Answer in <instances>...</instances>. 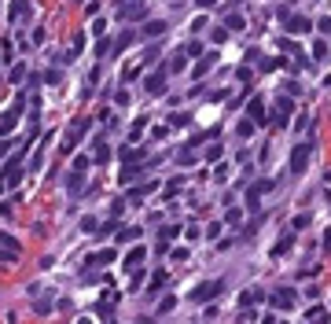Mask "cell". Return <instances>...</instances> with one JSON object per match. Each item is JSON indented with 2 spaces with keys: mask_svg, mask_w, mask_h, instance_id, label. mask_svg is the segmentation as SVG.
<instances>
[{
  "mask_svg": "<svg viewBox=\"0 0 331 324\" xmlns=\"http://www.w3.org/2000/svg\"><path fill=\"white\" fill-rule=\"evenodd\" d=\"M133 37H136V34H133V30H125V34H122L118 41H110V44H114V48H118V52H125V48H129V44H133Z\"/></svg>",
  "mask_w": 331,
  "mask_h": 324,
  "instance_id": "83f0119b",
  "label": "cell"
},
{
  "mask_svg": "<svg viewBox=\"0 0 331 324\" xmlns=\"http://www.w3.org/2000/svg\"><path fill=\"white\" fill-rule=\"evenodd\" d=\"M177 166H180V169H188V166H195V151H192V148H184L180 155H177Z\"/></svg>",
  "mask_w": 331,
  "mask_h": 324,
  "instance_id": "4316f807",
  "label": "cell"
},
{
  "mask_svg": "<svg viewBox=\"0 0 331 324\" xmlns=\"http://www.w3.org/2000/svg\"><path fill=\"white\" fill-rule=\"evenodd\" d=\"M140 240V228H125V232H118V243H133Z\"/></svg>",
  "mask_w": 331,
  "mask_h": 324,
  "instance_id": "d590c367",
  "label": "cell"
},
{
  "mask_svg": "<svg viewBox=\"0 0 331 324\" xmlns=\"http://www.w3.org/2000/svg\"><path fill=\"white\" fill-rule=\"evenodd\" d=\"M144 258H147V251H144V247H133V251L122 258V269H125V273H133V269H140V266H144Z\"/></svg>",
  "mask_w": 331,
  "mask_h": 324,
  "instance_id": "30bf717a",
  "label": "cell"
},
{
  "mask_svg": "<svg viewBox=\"0 0 331 324\" xmlns=\"http://www.w3.org/2000/svg\"><path fill=\"white\" fill-rule=\"evenodd\" d=\"M144 126H147V122H144V118H136V122H133V133H129V140H140V133H144Z\"/></svg>",
  "mask_w": 331,
  "mask_h": 324,
  "instance_id": "60d3db41",
  "label": "cell"
},
{
  "mask_svg": "<svg viewBox=\"0 0 331 324\" xmlns=\"http://www.w3.org/2000/svg\"><path fill=\"white\" fill-rule=\"evenodd\" d=\"M221 155H225V148H221V144H217V140H214V144H210V148H206V162H217V159H221Z\"/></svg>",
  "mask_w": 331,
  "mask_h": 324,
  "instance_id": "836d02e7",
  "label": "cell"
},
{
  "mask_svg": "<svg viewBox=\"0 0 331 324\" xmlns=\"http://www.w3.org/2000/svg\"><path fill=\"white\" fill-rule=\"evenodd\" d=\"M34 313H52V302H48V299H41V302L34 306Z\"/></svg>",
  "mask_w": 331,
  "mask_h": 324,
  "instance_id": "681fc988",
  "label": "cell"
},
{
  "mask_svg": "<svg viewBox=\"0 0 331 324\" xmlns=\"http://www.w3.org/2000/svg\"><path fill=\"white\" fill-rule=\"evenodd\" d=\"M320 317H327L324 306H309V310H306V320H320Z\"/></svg>",
  "mask_w": 331,
  "mask_h": 324,
  "instance_id": "74e56055",
  "label": "cell"
},
{
  "mask_svg": "<svg viewBox=\"0 0 331 324\" xmlns=\"http://www.w3.org/2000/svg\"><path fill=\"white\" fill-rule=\"evenodd\" d=\"M159 188V181H144V184H133L129 188V203H144V199Z\"/></svg>",
  "mask_w": 331,
  "mask_h": 324,
  "instance_id": "7c38bea8",
  "label": "cell"
},
{
  "mask_svg": "<svg viewBox=\"0 0 331 324\" xmlns=\"http://www.w3.org/2000/svg\"><path fill=\"white\" fill-rule=\"evenodd\" d=\"M184 67H188V55L180 52V55H173V59H169V63H166V74H180Z\"/></svg>",
  "mask_w": 331,
  "mask_h": 324,
  "instance_id": "ffe728a7",
  "label": "cell"
},
{
  "mask_svg": "<svg viewBox=\"0 0 331 324\" xmlns=\"http://www.w3.org/2000/svg\"><path fill=\"white\" fill-rule=\"evenodd\" d=\"M177 232H180V225H166V228H162V240H173Z\"/></svg>",
  "mask_w": 331,
  "mask_h": 324,
  "instance_id": "f5cc1de1",
  "label": "cell"
},
{
  "mask_svg": "<svg viewBox=\"0 0 331 324\" xmlns=\"http://www.w3.org/2000/svg\"><path fill=\"white\" fill-rule=\"evenodd\" d=\"M11 148H15V136H0V159H4Z\"/></svg>",
  "mask_w": 331,
  "mask_h": 324,
  "instance_id": "ab89813d",
  "label": "cell"
},
{
  "mask_svg": "<svg viewBox=\"0 0 331 324\" xmlns=\"http://www.w3.org/2000/svg\"><path fill=\"white\" fill-rule=\"evenodd\" d=\"M283 30H287V34H309L313 22L306 19V15H287V19H283Z\"/></svg>",
  "mask_w": 331,
  "mask_h": 324,
  "instance_id": "9c48e42d",
  "label": "cell"
},
{
  "mask_svg": "<svg viewBox=\"0 0 331 324\" xmlns=\"http://www.w3.org/2000/svg\"><path fill=\"white\" fill-rule=\"evenodd\" d=\"M269 299V306H276V310H294V287H276Z\"/></svg>",
  "mask_w": 331,
  "mask_h": 324,
  "instance_id": "8992f818",
  "label": "cell"
},
{
  "mask_svg": "<svg viewBox=\"0 0 331 324\" xmlns=\"http://www.w3.org/2000/svg\"><path fill=\"white\" fill-rule=\"evenodd\" d=\"M8 78H11L15 85H19V81L26 78V67H22V63H15V67H11V74H8Z\"/></svg>",
  "mask_w": 331,
  "mask_h": 324,
  "instance_id": "f35d334b",
  "label": "cell"
},
{
  "mask_svg": "<svg viewBox=\"0 0 331 324\" xmlns=\"http://www.w3.org/2000/svg\"><path fill=\"white\" fill-rule=\"evenodd\" d=\"M309 155H313V140L298 144V148L291 151V173H294V177H298V173H306V166H309Z\"/></svg>",
  "mask_w": 331,
  "mask_h": 324,
  "instance_id": "6da1fadb",
  "label": "cell"
},
{
  "mask_svg": "<svg viewBox=\"0 0 331 324\" xmlns=\"http://www.w3.org/2000/svg\"><path fill=\"white\" fill-rule=\"evenodd\" d=\"M169 254H173V261H188V247H173Z\"/></svg>",
  "mask_w": 331,
  "mask_h": 324,
  "instance_id": "bcb514c9",
  "label": "cell"
},
{
  "mask_svg": "<svg viewBox=\"0 0 331 324\" xmlns=\"http://www.w3.org/2000/svg\"><path fill=\"white\" fill-rule=\"evenodd\" d=\"M85 129H88V122H77V126H74V133H70L67 140L59 144V151H63V155H70V151L77 148V140H81V136H85Z\"/></svg>",
  "mask_w": 331,
  "mask_h": 324,
  "instance_id": "8fae6325",
  "label": "cell"
},
{
  "mask_svg": "<svg viewBox=\"0 0 331 324\" xmlns=\"http://www.w3.org/2000/svg\"><path fill=\"white\" fill-rule=\"evenodd\" d=\"M166 136H169V126H155L151 129V140H166Z\"/></svg>",
  "mask_w": 331,
  "mask_h": 324,
  "instance_id": "7bdbcfd3",
  "label": "cell"
},
{
  "mask_svg": "<svg viewBox=\"0 0 331 324\" xmlns=\"http://www.w3.org/2000/svg\"><path fill=\"white\" fill-rule=\"evenodd\" d=\"M144 34H147V37H162V34H166V22H162V19L147 22V26H144Z\"/></svg>",
  "mask_w": 331,
  "mask_h": 324,
  "instance_id": "d4e9b609",
  "label": "cell"
},
{
  "mask_svg": "<svg viewBox=\"0 0 331 324\" xmlns=\"http://www.w3.org/2000/svg\"><path fill=\"white\" fill-rule=\"evenodd\" d=\"M265 299V291L261 287H250V291H243L239 295V306H254V302H261Z\"/></svg>",
  "mask_w": 331,
  "mask_h": 324,
  "instance_id": "e0dca14e",
  "label": "cell"
},
{
  "mask_svg": "<svg viewBox=\"0 0 331 324\" xmlns=\"http://www.w3.org/2000/svg\"><path fill=\"white\" fill-rule=\"evenodd\" d=\"M110 261H114V251H100V254H92V258L85 261V266L92 269V266H110Z\"/></svg>",
  "mask_w": 331,
  "mask_h": 324,
  "instance_id": "d6986e66",
  "label": "cell"
},
{
  "mask_svg": "<svg viewBox=\"0 0 331 324\" xmlns=\"http://www.w3.org/2000/svg\"><path fill=\"white\" fill-rule=\"evenodd\" d=\"M210 41H214V44H225V41H228V30H221V26H217L214 34H210Z\"/></svg>",
  "mask_w": 331,
  "mask_h": 324,
  "instance_id": "b9f144b4",
  "label": "cell"
},
{
  "mask_svg": "<svg viewBox=\"0 0 331 324\" xmlns=\"http://www.w3.org/2000/svg\"><path fill=\"white\" fill-rule=\"evenodd\" d=\"M210 70H214V55H206V59H199V67H195V74H192V78H206Z\"/></svg>",
  "mask_w": 331,
  "mask_h": 324,
  "instance_id": "cb8c5ba5",
  "label": "cell"
},
{
  "mask_svg": "<svg viewBox=\"0 0 331 324\" xmlns=\"http://www.w3.org/2000/svg\"><path fill=\"white\" fill-rule=\"evenodd\" d=\"M107 52H110V41L100 37V41H96V55H107Z\"/></svg>",
  "mask_w": 331,
  "mask_h": 324,
  "instance_id": "7dc6e473",
  "label": "cell"
},
{
  "mask_svg": "<svg viewBox=\"0 0 331 324\" xmlns=\"http://www.w3.org/2000/svg\"><path fill=\"white\" fill-rule=\"evenodd\" d=\"M0 247H8V254H19V240H15V236H4V232H0Z\"/></svg>",
  "mask_w": 331,
  "mask_h": 324,
  "instance_id": "f546056e",
  "label": "cell"
},
{
  "mask_svg": "<svg viewBox=\"0 0 331 324\" xmlns=\"http://www.w3.org/2000/svg\"><path fill=\"white\" fill-rule=\"evenodd\" d=\"M291 247H294V232H287V236H280V240H276V247H273L269 254H273V258H283V254L291 251Z\"/></svg>",
  "mask_w": 331,
  "mask_h": 324,
  "instance_id": "2e32d148",
  "label": "cell"
},
{
  "mask_svg": "<svg viewBox=\"0 0 331 324\" xmlns=\"http://www.w3.org/2000/svg\"><path fill=\"white\" fill-rule=\"evenodd\" d=\"M140 159H144V151H125V155H122L125 166H129V162H140Z\"/></svg>",
  "mask_w": 331,
  "mask_h": 324,
  "instance_id": "ee69618b",
  "label": "cell"
},
{
  "mask_svg": "<svg viewBox=\"0 0 331 324\" xmlns=\"http://www.w3.org/2000/svg\"><path fill=\"white\" fill-rule=\"evenodd\" d=\"M166 280H169V273H166V269L151 273V284H147V299H155V295H159V291L166 287Z\"/></svg>",
  "mask_w": 331,
  "mask_h": 324,
  "instance_id": "5bb4252c",
  "label": "cell"
},
{
  "mask_svg": "<svg viewBox=\"0 0 331 324\" xmlns=\"http://www.w3.org/2000/svg\"><path fill=\"white\" fill-rule=\"evenodd\" d=\"M96 310H100V317H103V320H110V317H114V306H110V299H103V302L96 306Z\"/></svg>",
  "mask_w": 331,
  "mask_h": 324,
  "instance_id": "8d00e7d4",
  "label": "cell"
},
{
  "mask_svg": "<svg viewBox=\"0 0 331 324\" xmlns=\"http://www.w3.org/2000/svg\"><path fill=\"white\" fill-rule=\"evenodd\" d=\"M247 118L254 122V126H265V122H269V114H265V100H261V96H254V100L247 103Z\"/></svg>",
  "mask_w": 331,
  "mask_h": 324,
  "instance_id": "52a82bcc",
  "label": "cell"
},
{
  "mask_svg": "<svg viewBox=\"0 0 331 324\" xmlns=\"http://www.w3.org/2000/svg\"><path fill=\"white\" fill-rule=\"evenodd\" d=\"M96 228H100L96 218H85V221H81V232H96Z\"/></svg>",
  "mask_w": 331,
  "mask_h": 324,
  "instance_id": "f907efd6",
  "label": "cell"
},
{
  "mask_svg": "<svg viewBox=\"0 0 331 324\" xmlns=\"http://www.w3.org/2000/svg\"><path fill=\"white\" fill-rule=\"evenodd\" d=\"M265 192H273V177H269V181H258V184H250V188H247V207H250V210H258V207H261V199H265Z\"/></svg>",
  "mask_w": 331,
  "mask_h": 324,
  "instance_id": "5b68a950",
  "label": "cell"
},
{
  "mask_svg": "<svg viewBox=\"0 0 331 324\" xmlns=\"http://www.w3.org/2000/svg\"><path fill=\"white\" fill-rule=\"evenodd\" d=\"M239 4H243V0H239Z\"/></svg>",
  "mask_w": 331,
  "mask_h": 324,
  "instance_id": "6f0895ef",
  "label": "cell"
},
{
  "mask_svg": "<svg viewBox=\"0 0 331 324\" xmlns=\"http://www.w3.org/2000/svg\"><path fill=\"white\" fill-rule=\"evenodd\" d=\"M291 114H294V100H291V96H280V100H276V111H273V126L283 129V126L291 122Z\"/></svg>",
  "mask_w": 331,
  "mask_h": 324,
  "instance_id": "7a4b0ae2",
  "label": "cell"
},
{
  "mask_svg": "<svg viewBox=\"0 0 331 324\" xmlns=\"http://www.w3.org/2000/svg\"><path fill=\"white\" fill-rule=\"evenodd\" d=\"M26 11H29V0H15V4H11V15H8V19H11V22H19L22 15H26Z\"/></svg>",
  "mask_w": 331,
  "mask_h": 324,
  "instance_id": "7402d4cb",
  "label": "cell"
},
{
  "mask_svg": "<svg viewBox=\"0 0 331 324\" xmlns=\"http://www.w3.org/2000/svg\"><path fill=\"white\" fill-rule=\"evenodd\" d=\"M92 155H96V162H110V148H107L103 136H100L96 144H92Z\"/></svg>",
  "mask_w": 331,
  "mask_h": 324,
  "instance_id": "ac0fdd59",
  "label": "cell"
},
{
  "mask_svg": "<svg viewBox=\"0 0 331 324\" xmlns=\"http://www.w3.org/2000/svg\"><path fill=\"white\" fill-rule=\"evenodd\" d=\"M81 188H85V169H70V173H67V192L81 195Z\"/></svg>",
  "mask_w": 331,
  "mask_h": 324,
  "instance_id": "4fadbf2b",
  "label": "cell"
},
{
  "mask_svg": "<svg viewBox=\"0 0 331 324\" xmlns=\"http://www.w3.org/2000/svg\"><path fill=\"white\" fill-rule=\"evenodd\" d=\"M144 89H147V96H162V92H166V67L155 70L151 78L144 81Z\"/></svg>",
  "mask_w": 331,
  "mask_h": 324,
  "instance_id": "ba28073f",
  "label": "cell"
},
{
  "mask_svg": "<svg viewBox=\"0 0 331 324\" xmlns=\"http://www.w3.org/2000/svg\"><path fill=\"white\" fill-rule=\"evenodd\" d=\"M184 55H188V59H199V55H202V41H188Z\"/></svg>",
  "mask_w": 331,
  "mask_h": 324,
  "instance_id": "d6a6232c",
  "label": "cell"
},
{
  "mask_svg": "<svg viewBox=\"0 0 331 324\" xmlns=\"http://www.w3.org/2000/svg\"><path fill=\"white\" fill-rule=\"evenodd\" d=\"M221 0H199V8H217Z\"/></svg>",
  "mask_w": 331,
  "mask_h": 324,
  "instance_id": "11a10c76",
  "label": "cell"
},
{
  "mask_svg": "<svg viewBox=\"0 0 331 324\" xmlns=\"http://www.w3.org/2000/svg\"><path fill=\"white\" fill-rule=\"evenodd\" d=\"M144 0H118V19H129V22H136V19H144Z\"/></svg>",
  "mask_w": 331,
  "mask_h": 324,
  "instance_id": "3957f363",
  "label": "cell"
},
{
  "mask_svg": "<svg viewBox=\"0 0 331 324\" xmlns=\"http://www.w3.org/2000/svg\"><path fill=\"white\" fill-rule=\"evenodd\" d=\"M280 67H283L280 59H261V70H265V74H269V70H280Z\"/></svg>",
  "mask_w": 331,
  "mask_h": 324,
  "instance_id": "f6af8a7d",
  "label": "cell"
},
{
  "mask_svg": "<svg viewBox=\"0 0 331 324\" xmlns=\"http://www.w3.org/2000/svg\"><path fill=\"white\" fill-rule=\"evenodd\" d=\"M221 236V221H210V228H206V240H217Z\"/></svg>",
  "mask_w": 331,
  "mask_h": 324,
  "instance_id": "c3c4849f",
  "label": "cell"
},
{
  "mask_svg": "<svg viewBox=\"0 0 331 324\" xmlns=\"http://www.w3.org/2000/svg\"><path fill=\"white\" fill-rule=\"evenodd\" d=\"M180 188H184V184H180V177H177V181H169V184H166V192H162V195H166V199H177Z\"/></svg>",
  "mask_w": 331,
  "mask_h": 324,
  "instance_id": "4dcf8cb0",
  "label": "cell"
},
{
  "mask_svg": "<svg viewBox=\"0 0 331 324\" xmlns=\"http://www.w3.org/2000/svg\"><path fill=\"white\" fill-rule=\"evenodd\" d=\"M221 291H225V280H210V284H199L195 291H192V302H210V299H217Z\"/></svg>",
  "mask_w": 331,
  "mask_h": 324,
  "instance_id": "277c9868",
  "label": "cell"
},
{
  "mask_svg": "<svg viewBox=\"0 0 331 324\" xmlns=\"http://www.w3.org/2000/svg\"><path fill=\"white\" fill-rule=\"evenodd\" d=\"M313 59H317V63H324V59H327V41H324V37L313 41Z\"/></svg>",
  "mask_w": 331,
  "mask_h": 324,
  "instance_id": "484cf974",
  "label": "cell"
},
{
  "mask_svg": "<svg viewBox=\"0 0 331 324\" xmlns=\"http://www.w3.org/2000/svg\"><path fill=\"white\" fill-rule=\"evenodd\" d=\"M173 306H177V299H173V295H166V299L159 302V310H155V313H159V317H166V313L173 310Z\"/></svg>",
  "mask_w": 331,
  "mask_h": 324,
  "instance_id": "e575fe53",
  "label": "cell"
},
{
  "mask_svg": "<svg viewBox=\"0 0 331 324\" xmlns=\"http://www.w3.org/2000/svg\"><path fill=\"white\" fill-rule=\"evenodd\" d=\"M235 133H239V140L254 136V122H250V118H239V122H235Z\"/></svg>",
  "mask_w": 331,
  "mask_h": 324,
  "instance_id": "44dd1931",
  "label": "cell"
},
{
  "mask_svg": "<svg viewBox=\"0 0 331 324\" xmlns=\"http://www.w3.org/2000/svg\"><path fill=\"white\" fill-rule=\"evenodd\" d=\"M280 48L287 52V55H298V63H302V52H298V44H294L291 37H283V41H280Z\"/></svg>",
  "mask_w": 331,
  "mask_h": 324,
  "instance_id": "f1b7e54d",
  "label": "cell"
},
{
  "mask_svg": "<svg viewBox=\"0 0 331 324\" xmlns=\"http://www.w3.org/2000/svg\"><path fill=\"white\" fill-rule=\"evenodd\" d=\"M140 173H144V166H140V162H129V166H122V173H118V184H133Z\"/></svg>",
  "mask_w": 331,
  "mask_h": 324,
  "instance_id": "9a60e30c",
  "label": "cell"
},
{
  "mask_svg": "<svg viewBox=\"0 0 331 324\" xmlns=\"http://www.w3.org/2000/svg\"><path fill=\"white\" fill-rule=\"evenodd\" d=\"M0 261H4V251H0Z\"/></svg>",
  "mask_w": 331,
  "mask_h": 324,
  "instance_id": "9f6ffc18",
  "label": "cell"
},
{
  "mask_svg": "<svg viewBox=\"0 0 331 324\" xmlns=\"http://www.w3.org/2000/svg\"><path fill=\"white\" fill-rule=\"evenodd\" d=\"M225 26H228V30H243L247 19H243V15H225Z\"/></svg>",
  "mask_w": 331,
  "mask_h": 324,
  "instance_id": "1f68e13d",
  "label": "cell"
},
{
  "mask_svg": "<svg viewBox=\"0 0 331 324\" xmlns=\"http://www.w3.org/2000/svg\"><path fill=\"white\" fill-rule=\"evenodd\" d=\"M317 30H320V34H331V19H327V15H324V19H317Z\"/></svg>",
  "mask_w": 331,
  "mask_h": 324,
  "instance_id": "db71d44e",
  "label": "cell"
},
{
  "mask_svg": "<svg viewBox=\"0 0 331 324\" xmlns=\"http://www.w3.org/2000/svg\"><path fill=\"white\" fill-rule=\"evenodd\" d=\"M239 221H243V210L228 203V214H225V225H232V228H239Z\"/></svg>",
  "mask_w": 331,
  "mask_h": 324,
  "instance_id": "603a6c76",
  "label": "cell"
},
{
  "mask_svg": "<svg viewBox=\"0 0 331 324\" xmlns=\"http://www.w3.org/2000/svg\"><path fill=\"white\" fill-rule=\"evenodd\" d=\"M291 225H294V232H298V228H306V225H309V214H298V218H294Z\"/></svg>",
  "mask_w": 331,
  "mask_h": 324,
  "instance_id": "816d5d0a",
  "label": "cell"
}]
</instances>
